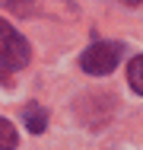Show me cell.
Returning a JSON list of instances; mask_svg holds the SVG:
<instances>
[{
	"instance_id": "cell-1",
	"label": "cell",
	"mask_w": 143,
	"mask_h": 150,
	"mask_svg": "<svg viewBox=\"0 0 143 150\" xmlns=\"http://www.w3.org/2000/svg\"><path fill=\"white\" fill-rule=\"evenodd\" d=\"M32 58L29 42L0 16V70H22Z\"/></svg>"
},
{
	"instance_id": "cell-2",
	"label": "cell",
	"mask_w": 143,
	"mask_h": 150,
	"mask_svg": "<svg viewBox=\"0 0 143 150\" xmlns=\"http://www.w3.org/2000/svg\"><path fill=\"white\" fill-rule=\"evenodd\" d=\"M124 54V45L121 42H95V45H89L83 51V64L86 74H92V77H105V74H111L114 67H118V61Z\"/></svg>"
},
{
	"instance_id": "cell-3",
	"label": "cell",
	"mask_w": 143,
	"mask_h": 150,
	"mask_svg": "<svg viewBox=\"0 0 143 150\" xmlns=\"http://www.w3.org/2000/svg\"><path fill=\"white\" fill-rule=\"evenodd\" d=\"M22 121H26V128L32 134H41V131L48 128V112H45L38 102H29L26 109H22Z\"/></svg>"
},
{
	"instance_id": "cell-4",
	"label": "cell",
	"mask_w": 143,
	"mask_h": 150,
	"mask_svg": "<svg viewBox=\"0 0 143 150\" xmlns=\"http://www.w3.org/2000/svg\"><path fill=\"white\" fill-rule=\"evenodd\" d=\"M127 83H130L134 93L143 96V54H137V58L127 64Z\"/></svg>"
},
{
	"instance_id": "cell-5",
	"label": "cell",
	"mask_w": 143,
	"mask_h": 150,
	"mask_svg": "<svg viewBox=\"0 0 143 150\" xmlns=\"http://www.w3.org/2000/svg\"><path fill=\"white\" fill-rule=\"evenodd\" d=\"M19 144V134H16V128L10 125V121L0 115V150H13Z\"/></svg>"
},
{
	"instance_id": "cell-6",
	"label": "cell",
	"mask_w": 143,
	"mask_h": 150,
	"mask_svg": "<svg viewBox=\"0 0 143 150\" xmlns=\"http://www.w3.org/2000/svg\"><path fill=\"white\" fill-rule=\"evenodd\" d=\"M124 3H130V6H137V3H140V0H124Z\"/></svg>"
}]
</instances>
